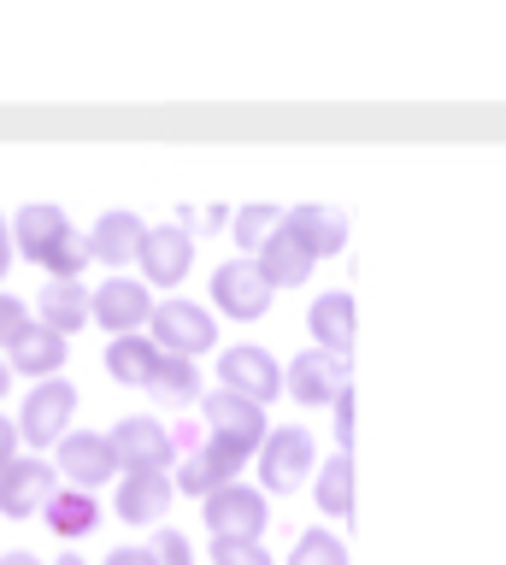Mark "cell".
<instances>
[{"instance_id":"6da1fadb","label":"cell","mask_w":506,"mask_h":565,"mask_svg":"<svg viewBox=\"0 0 506 565\" xmlns=\"http://www.w3.org/2000/svg\"><path fill=\"white\" fill-rule=\"evenodd\" d=\"M7 236H12V254L42 265L54 282H77L83 265H89V247H83V236L72 230V218H65L60 206H24Z\"/></svg>"},{"instance_id":"7a4b0ae2","label":"cell","mask_w":506,"mask_h":565,"mask_svg":"<svg viewBox=\"0 0 506 565\" xmlns=\"http://www.w3.org/2000/svg\"><path fill=\"white\" fill-rule=\"evenodd\" d=\"M148 324H153L148 342L160 348V353H177V360H195V353H206V348L218 342L213 312L195 307V300H165V307L148 312Z\"/></svg>"},{"instance_id":"3957f363","label":"cell","mask_w":506,"mask_h":565,"mask_svg":"<svg viewBox=\"0 0 506 565\" xmlns=\"http://www.w3.org/2000/svg\"><path fill=\"white\" fill-rule=\"evenodd\" d=\"M266 524H271V507L259 489L230 483V489L206 494V530H213V542H259Z\"/></svg>"},{"instance_id":"277c9868","label":"cell","mask_w":506,"mask_h":565,"mask_svg":"<svg viewBox=\"0 0 506 565\" xmlns=\"http://www.w3.org/2000/svg\"><path fill=\"white\" fill-rule=\"evenodd\" d=\"M254 454H241V448H230V441H218V436H206V441H195V448L183 454V466H177V477H171V489H183V494H218V489H230L236 483V471L248 466Z\"/></svg>"},{"instance_id":"5b68a950","label":"cell","mask_w":506,"mask_h":565,"mask_svg":"<svg viewBox=\"0 0 506 565\" xmlns=\"http://www.w3.org/2000/svg\"><path fill=\"white\" fill-rule=\"evenodd\" d=\"M306 471H319V466H312V436L301 424L266 430V441H259V483L271 494H289V489H301Z\"/></svg>"},{"instance_id":"8992f818","label":"cell","mask_w":506,"mask_h":565,"mask_svg":"<svg viewBox=\"0 0 506 565\" xmlns=\"http://www.w3.org/2000/svg\"><path fill=\"white\" fill-rule=\"evenodd\" d=\"M218 383H224V395H241L254 406H266V401L283 395V371H277V360L266 348H224Z\"/></svg>"},{"instance_id":"52a82bcc","label":"cell","mask_w":506,"mask_h":565,"mask_svg":"<svg viewBox=\"0 0 506 565\" xmlns=\"http://www.w3.org/2000/svg\"><path fill=\"white\" fill-rule=\"evenodd\" d=\"M271 295H277V289L259 277L254 259H230V265H218V271H213V300H218V312L236 318V324L266 318V312H271Z\"/></svg>"},{"instance_id":"ba28073f","label":"cell","mask_w":506,"mask_h":565,"mask_svg":"<svg viewBox=\"0 0 506 565\" xmlns=\"http://www.w3.org/2000/svg\"><path fill=\"white\" fill-rule=\"evenodd\" d=\"M283 388L301 406H330L336 395H347L354 388V377H347V360H336V353H294V365L283 371Z\"/></svg>"},{"instance_id":"9c48e42d","label":"cell","mask_w":506,"mask_h":565,"mask_svg":"<svg viewBox=\"0 0 506 565\" xmlns=\"http://www.w3.org/2000/svg\"><path fill=\"white\" fill-rule=\"evenodd\" d=\"M54 471H65V489L95 494L100 483H112V471H118L112 441H107V436H95V430H72V436H60V466H54Z\"/></svg>"},{"instance_id":"30bf717a","label":"cell","mask_w":506,"mask_h":565,"mask_svg":"<svg viewBox=\"0 0 506 565\" xmlns=\"http://www.w3.org/2000/svg\"><path fill=\"white\" fill-rule=\"evenodd\" d=\"M107 441H112V459H118V471H125V477L130 471H171V459H177L171 430H160L153 418H125Z\"/></svg>"},{"instance_id":"8fae6325","label":"cell","mask_w":506,"mask_h":565,"mask_svg":"<svg viewBox=\"0 0 506 565\" xmlns=\"http://www.w3.org/2000/svg\"><path fill=\"white\" fill-rule=\"evenodd\" d=\"M77 413V388L65 383V377H47L30 388V401H24V441H36V448H54V441L65 436V424H72Z\"/></svg>"},{"instance_id":"7c38bea8","label":"cell","mask_w":506,"mask_h":565,"mask_svg":"<svg viewBox=\"0 0 506 565\" xmlns=\"http://www.w3.org/2000/svg\"><path fill=\"white\" fill-rule=\"evenodd\" d=\"M148 312H153L148 282H130V277H112V282H100V289L89 295V318L100 330H118V335H142Z\"/></svg>"},{"instance_id":"4fadbf2b","label":"cell","mask_w":506,"mask_h":565,"mask_svg":"<svg viewBox=\"0 0 506 565\" xmlns=\"http://www.w3.org/2000/svg\"><path fill=\"white\" fill-rule=\"evenodd\" d=\"M206 436L230 441L241 454H259V441H266V406L213 388V395H206Z\"/></svg>"},{"instance_id":"5bb4252c","label":"cell","mask_w":506,"mask_h":565,"mask_svg":"<svg viewBox=\"0 0 506 565\" xmlns=\"http://www.w3.org/2000/svg\"><path fill=\"white\" fill-rule=\"evenodd\" d=\"M136 259H142L148 282L171 289V282H183V277H189V265H195V236H189L183 224L142 230V247H136Z\"/></svg>"},{"instance_id":"9a60e30c","label":"cell","mask_w":506,"mask_h":565,"mask_svg":"<svg viewBox=\"0 0 506 565\" xmlns=\"http://www.w3.org/2000/svg\"><path fill=\"white\" fill-rule=\"evenodd\" d=\"M54 489H60V471L47 466V459H12V466L0 471V512H7V519H30V512L47 507Z\"/></svg>"},{"instance_id":"2e32d148","label":"cell","mask_w":506,"mask_h":565,"mask_svg":"<svg viewBox=\"0 0 506 565\" xmlns=\"http://www.w3.org/2000/svg\"><path fill=\"white\" fill-rule=\"evenodd\" d=\"M254 265H259V277H266L271 289H301V282L312 277V265H319V259L306 254V242L289 230V218H277V230H271L266 242H259Z\"/></svg>"},{"instance_id":"e0dca14e","label":"cell","mask_w":506,"mask_h":565,"mask_svg":"<svg viewBox=\"0 0 506 565\" xmlns=\"http://www.w3.org/2000/svg\"><path fill=\"white\" fill-rule=\"evenodd\" d=\"M312 335H319V353H336V360H347L354 353V324H359V312H354V295L347 289H330L312 300Z\"/></svg>"},{"instance_id":"ac0fdd59","label":"cell","mask_w":506,"mask_h":565,"mask_svg":"<svg viewBox=\"0 0 506 565\" xmlns=\"http://www.w3.org/2000/svg\"><path fill=\"white\" fill-rule=\"evenodd\" d=\"M142 218H136V212H100L95 218V230L89 236H83V247H89V259H100V265H130L136 259V247H142Z\"/></svg>"},{"instance_id":"d6986e66","label":"cell","mask_w":506,"mask_h":565,"mask_svg":"<svg viewBox=\"0 0 506 565\" xmlns=\"http://www.w3.org/2000/svg\"><path fill=\"white\" fill-rule=\"evenodd\" d=\"M171 477L165 471H130L125 483H118V519L125 524H160L165 507H171Z\"/></svg>"},{"instance_id":"ffe728a7","label":"cell","mask_w":506,"mask_h":565,"mask_svg":"<svg viewBox=\"0 0 506 565\" xmlns=\"http://www.w3.org/2000/svg\"><path fill=\"white\" fill-rule=\"evenodd\" d=\"M283 218H289L294 236L306 242L312 259H330V254H342V247H347V218H342V212H330V206H289Z\"/></svg>"},{"instance_id":"44dd1931","label":"cell","mask_w":506,"mask_h":565,"mask_svg":"<svg viewBox=\"0 0 506 565\" xmlns=\"http://www.w3.org/2000/svg\"><path fill=\"white\" fill-rule=\"evenodd\" d=\"M12 365H19V377H54L65 365V335H54L47 324H24L19 342H12Z\"/></svg>"},{"instance_id":"7402d4cb","label":"cell","mask_w":506,"mask_h":565,"mask_svg":"<svg viewBox=\"0 0 506 565\" xmlns=\"http://www.w3.org/2000/svg\"><path fill=\"white\" fill-rule=\"evenodd\" d=\"M42 519H47V530L65 542V536H89V530L100 524V507H95V494H83V489H54L47 494V507H42Z\"/></svg>"},{"instance_id":"603a6c76","label":"cell","mask_w":506,"mask_h":565,"mask_svg":"<svg viewBox=\"0 0 506 565\" xmlns=\"http://www.w3.org/2000/svg\"><path fill=\"white\" fill-rule=\"evenodd\" d=\"M153 365H160V348H153L148 335H112V348H107V371H112V383L148 388Z\"/></svg>"},{"instance_id":"cb8c5ba5","label":"cell","mask_w":506,"mask_h":565,"mask_svg":"<svg viewBox=\"0 0 506 565\" xmlns=\"http://www.w3.org/2000/svg\"><path fill=\"white\" fill-rule=\"evenodd\" d=\"M42 324L54 335H72L89 324V289L83 282H47L42 289Z\"/></svg>"},{"instance_id":"d4e9b609","label":"cell","mask_w":506,"mask_h":565,"mask_svg":"<svg viewBox=\"0 0 506 565\" xmlns=\"http://www.w3.org/2000/svg\"><path fill=\"white\" fill-rule=\"evenodd\" d=\"M148 388H153V401H160V406H189V401L201 395V365L195 360H177V353H160Z\"/></svg>"},{"instance_id":"484cf974","label":"cell","mask_w":506,"mask_h":565,"mask_svg":"<svg viewBox=\"0 0 506 565\" xmlns=\"http://www.w3.org/2000/svg\"><path fill=\"white\" fill-rule=\"evenodd\" d=\"M319 507H324V519H354V459L347 454L319 466Z\"/></svg>"},{"instance_id":"4316f807","label":"cell","mask_w":506,"mask_h":565,"mask_svg":"<svg viewBox=\"0 0 506 565\" xmlns=\"http://www.w3.org/2000/svg\"><path fill=\"white\" fill-rule=\"evenodd\" d=\"M289 565H347V547L330 536V530H301V536H294Z\"/></svg>"},{"instance_id":"83f0119b","label":"cell","mask_w":506,"mask_h":565,"mask_svg":"<svg viewBox=\"0 0 506 565\" xmlns=\"http://www.w3.org/2000/svg\"><path fill=\"white\" fill-rule=\"evenodd\" d=\"M277 218H283V212H277V206H241V212H236L230 236H236L241 247H248V259L259 254V242H266L271 230H277Z\"/></svg>"},{"instance_id":"f1b7e54d","label":"cell","mask_w":506,"mask_h":565,"mask_svg":"<svg viewBox=\"0 0 506 565\" xmlns=\"http://www.w3.org/2000/svg\"><path fill=\"white\" fill-rule=\"evenodd\" d=\"M148 565H189V536L183 530H160L148 542Z\"/></svg>"},{"instance_id":"f546056e","label":"cell","mask_w":506,"mask_h":565,"mask_svg":"<svg viewBox=\"0 0 506 565\" xmlns=\"http://www.w3.org/2000/svg\"><path fill=\"white\" fill-rule=\"evenodd\" d=\"M213 565H271L259 542H213Z\"/></svg>"},{"instance_id":"4dcf8cb0","label":"cell","mask_w":506,"mask_h":565,"mask_svg":"<svg viewBox=\"0 0 506 565\" xmlns=\"http://www.w3.org/2000/svg\"><path fill=\"white\" fill-rule=\"evenodd\" d=\"M24 324H30V312H24L12 295H0V348L19 342V330H24Z\"/></svg>"},{"instance_id":"1f68e13d","label":"cell","mask_w":506,"mask_h":565,"mask_svg":"<svg viewBox=\"0 0 506 565\" xmlns=\"http://www.w3.org/2000/svg\"><path fill=\"white\" fill-rule=\"evenodd\" d=\"M330 406H336V441H342V454H347V448H354V388L336 395Z\"/></svg>"},{"instance_id":"d6a6232c","label":"cell","mask_w":506,"mask_h":565,"mask_svg":"<svg viewBox=\"0 0 506 565\" xmlns=\"http://www.w3.org/2000/svg\"><path fill=\"white\" fill-rule=\"evenodd\" d=\"M12 459H19V424H12V418H0V471H7Z\"/></svg>"},{"instance_id":"836d02e7","label":"cell","mask_w":506,"mask_h":565,"mask_svg":"<svg viewBox=\"0 0 506 565\" xmlns=\"http://www.w3.org/2000/svg\"><path fill=\"white\" fill-rule=\"evenodd\" d=\"M107 565H148V547H112Z\"/></svg>"},{"instance_id":"e575fe53","label":"cell","mask_w":506,"mask_h":565,"mask_svg":"<svg viewBox=\"0 0 506 565\" xmlns=\"http://www.w3.org/2000/svg\"><path fill=\"white\" fill-rule=\"evenodd\" d=\"M7 265H12V236H7V218H0V277H7Z\"/></svg>"},{"instance_id":"d590c367","label":"cell","mask_w":506,"mask_h":565,"mask_svg":"<svg viewBox=\"0 0 506 565\" xmlns=\"http://www.w3.org/2000/svg\"><path fill=\"white\" fill-rule=\"evenodd\" d=\"M0 565H42V559H36V554H24V547H19V554H7Z\"/></svg>"},{"instance_id":"8d00e7d4","label":"cell","mask_w":506,"mask_h":565,"mask_svg":"<svg viewBox=\"0 0 506 565\" xmlns=\"http://www.w3.org/2000/svg\"><path fill=\"white\" fill-rule=\"evenodd\" d=\"M7 388H12V371H7V365H0V395H7Z\"/></svg>"},{"instance_id":"74e56055","label":"cell","mask_w":506,"mask_h":565,"mask_svg":"<svg viewBox=\"0 0 506 565\" xmlns=\"http://www.w3.org/2000/svg\"><path fill=\"white\" fill-rule=\"evenodd\" d=\"M60 565H89V559H77V554H65V559H60Z\"/></svg>"}]
</instances>
